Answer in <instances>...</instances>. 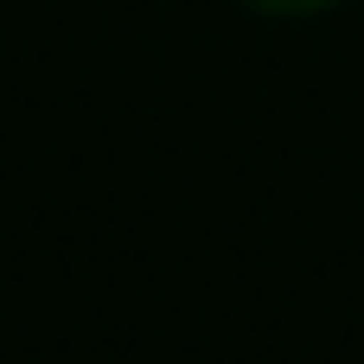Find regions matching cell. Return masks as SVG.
Returning <instances> with one entry per match:
<instances>
[{
  "label": "cell",
  "instance_id": "cell-1",
  "mask_svg": "<svg viewBox=\"0 0 364 364\" xmlns=\"http://www.w3.org/2000/svg\"><path fill=\"white\" fill-rule=\"evenodd\" d=\"M256 6H269V13H301V6H320V0H256Z\"/></svg>",
  "mask_w": 364,
  "mask_h": 364
}]
</instances>
